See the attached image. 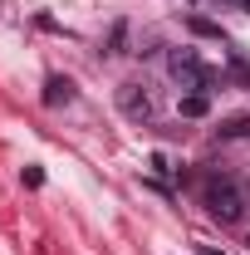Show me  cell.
Instances as JSON below:
<instances>
[{
    "label": "cell",
    "instance_id": "1",
    "mask_svg": "<svg viewBox=\"0 0 250 255\" xmlns=\"http://www.w3.org/2000/svg\"><path fill=\"white\" fill-rule=\"evenodd\" d=\"M201 201H206V211H211L216 221H226V226H236L246 216V191H241V182H231V177H211L206 191H201Z\"/></svg>",
    "mask_w": 250,
    "mask_h": 255
},
{
    "label": "cell",
    "instance_id": "6",
    "mask_svg": "<svg viewBox=\"0 0 250 255\" xmlns=\"http://www.w3.org/2000/svg\"><path fill=\"white\" fill-rule=\"evenodd\" d=\"M221 137H250V113H241V118H226V123H221Z\"/></svg>",
    "mask_w": 250,
    "mask_h": 255
},
{
    "label": "cell",
    "instance_id": "4",
    "mask_svg": "<svg viewBox=\"0 0 250 255\" xmlns=\"http://www.w3.org/2000/svg\"><path fill=\"white\" fill-rule=\"evenodd\" d=\"M69 98H74V84H69V79H59V74H54V79L44 84V103H49V108H59V103H69Z\"/></svg>",
    "mask_w": 250,
    "mask_h": 255
},
{
    "label": "cell",
    "instance_id": "7",
    "mask_svg": "<svg viewBox=\"0 0 250 255\" xmlns=\"http://www.w3.org/2000/svg\"><path fill=\"white\" fill-rule=\"evenodd\" d=\"M221 5H236V10H250V0H221Z\"/></svg>",
    "mask_w": 250,
    "mask_h": 255
},
{
    "label": "cell",
    "instance_id": "8",
    "mask_svg": "<svg viewBox=\"0 0 250 255\" xmlns=\"http://www.w3.org/2000/svg\"><path fill=\"white\" fill-rule=\"evenodd\" d=\"M201 255H226V251H216V246H201Z\"/></svg>",
    "mask_w": 250,
    "mask_h": 255
},
{
    "label": "cell",
    "instance_id": "3",
    "mask_svg": "<svg viewBox=\"0 0 250 255\" xmlns=\"http://www.w3.org/2000/svg\"><path fill=\"white\" fill-rule=\"evenodd\" d=\"M167 74H172L182 89H191V94H201V89H206V69H201V59H196L191 49H177V54L167 59Z\"/></svg>",
    "mask_w": 250,
    "mask_h": 255
},
{
    "label": "cell",
    "instance_id": "2",
    "mask_svg": "<svg viewBox=\"0 0 250 255\" xmlns=\"http://www.w3.org/2000/svg\"><path fill=\"white\" fill-rule=\"evenodd\" d=\"M118 113H123L127 123H152V94L137 84V79H127V84H118Z\"/></svg>",
    "mask_w": 250,
    "mask_h": 255
},
{
    "label": "cell",
    "instance_id": "5",
    "mask_svg": "<svg viewBox=\"0 0 250 255\" xmlns=\"http://www.w3.org/2000/svg\"><path fill=\"white\" fill-rule=\"evenodd\" d=\"M211 113V98L206 94H187L182 98V118H206Z\"/></svg>",
    "mask_w": 250,
    "mask_h": 255
}]
</instances>
